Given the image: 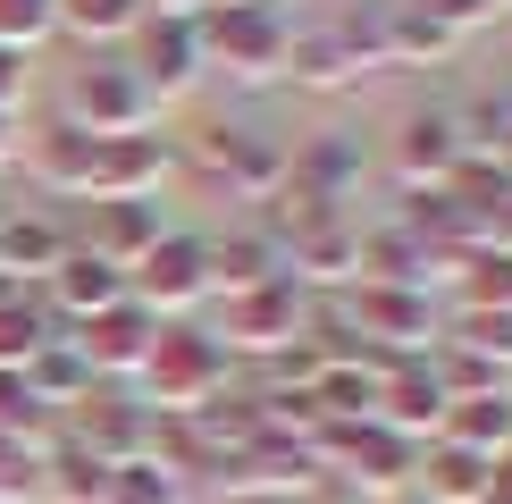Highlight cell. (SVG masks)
Instances as JSON below:
<instances>
[{
    "label": "cell",
    "mask_w": 512,
    "mask_h": 504,
    "mask_svg": "<svg viewBox=\"0 0 512 504\" xmlns=\"http://www.w3.org/2000/svg\"><path fill=\"white\" fill-rule=\"evenodd\" d=\"M227 387H236V362H227L219 336L202 320H160L152 353H143V370H135V404L152 420H194V412L219 404Z\"/></svg>",
    "instance_id": "1"
},
{
    "label": "cell",
    "mask_w": 512,
    "mask_h": 504,
    "mask_svg": "<svg viewBox=\"0 0 512 504\" xmlns=\"http://www.w3.org/2000/svg\"><path fill=\"white\" fill-rule=\"evenodd\" d=\"M177 168H194V177L210 185V194H227V202H277V185H286V143L261 135V126H244V118H210L185 135V152Z\"/></svg>",
    "instance_id": "2"
},
{
    "label": "cell",
    "mask_w": 512,
    "mask_h": 504,
    "mask_svg": "<svg viewBox=\"0 0 512 504\" xmlns=\"http://www.w3.org/2000/svg\"><path fill=\"white\" fill-rule=\"evenodd\" d=\"M160 101L143 93V76L126 68L118 51H93L84 68H68V84H59V126H76V135L93 143H118V135H152Z\"/></svg>",
    "instance_id": "3"
},
{
    "label": "cell",
    "mask_w": 512,
    "mask_h": 504,
    "mask_svg": "<svg viewBox=\"0 0 512 504\" xmlns=\"http://www.w3.org/2000/svg\"><path fill=\"white\" fill-rule=\"evenodd\" d=\"M286 42H294L286 0H269V9H202V68H219L227 84H286Z\"/></svg>",
    "instance_id": "4"
},
{
    "label": "cell",
    "mask_w": 512,
    "mask_h": 504,
    "mask_svg": "<svg viewBox=\"0 0 512 504\" xmlns=\"http://www.w3.org/2000/svg\"><path fill=\"white\" fill-rule=\"evenodd\" d=\"M319 471L336 479V488H353L361 504H378V496H403L412 488V471H420V446L412 437H395L387 420H345V429H319Z\"/></svg>",
    "instance_id": "5"
},
{
    "label": "cell",
    "mask_w": 512,
    "mask_h": 504,
    "mask_svg": "<svg viewBox=\"0 0 512 504\" xmlns=\"http://www.w3.org/2000/svg\"><path fill=\"white\" fill-rule=\"evenodd\" d=\"M126 294H135L152 320H194V311L210 303V236L168 227V236L126 269Z\"/></svg>",
    "instance_id": "6"
},
{
    "label": "cell",
    "mask_w": 512,
    "mask_h": 504,
    "mask_svg": "<svg viewBox=\"0 0 512 504\" xmlns=\"http://www.w3.org/2000/svg\"><path fill=\"white\" fill-rule=\"evenodd\" d=\"M303 311H311V294L294 286V278H277V286L227 294V320L210 328V336L227 345V362H277V353L303 345Z\"/></svg>",
    "instance_id": "7"
},
{
    "label": "cell",
    "mask_w": 512,
    "mask_h": 504,
    "mask_svg": "<svg viewBox=\"0 0 512 504\" xmlns=\"http://www.w3.org/2000/svg\"><path fill=\"white\" fill-rule=\"evenodd\" d=\"M353 328L370 353H387V362H403V353H437L445 345V320H437V294H403V286H353Z\"/></svg>",
    "instance_id": "8"
},
{
    "label": "cell",
    "mask_w": 512,
    "mask_h": 504,
    "mask_svg": "<svg viewBox=\"0 0 512 504\" xmlns=\"http://www.w3.org/2000/svg\"><path fill=\"white\" fill-rule=\"evenodd\" d=\"M118 59L143 76V93H152V101H177L185 84L202 76V17H152V9H143V26L126 34Z\"/></svg>",
    "instance_id": "9"
},
{
    "label": "cell",
    "mask_w": 512,
    "mask_h": 504,
    "mask_svg": "<svg viewBox=\"0 0 512 504\" xmlns=\"http://www.w3.org/2000/svg\"><path fill=\"white\" fill-rule=\"evenodd\" d=\"M59 429H68V437H76V446L93 454V462H110V471H118V462H143V454H152L160 420L143 412L126 387H93V395H84V404H76L68 420H59Z\"/></svg>",
    "instance_id": "10"
},
{
    "label": "cell",
    "mask_w": 512,
    "mask_h": 504,
    "mask_svg": "<svg viewBox=\"0 0 512 504\" xmlns=\"http://www.w3.org/2000/svg\"><path fill=\"white\" fill-rule=\"evenodd\" d=\"M445 412H454V395H445V378H437V353H403V362H387V378H378V420H387L395 437L437 446Z\"/></svg>",
    "instance_id": "11"
},
{
    "label": "cell",
    "mask_w": 512,
    "mask_h": 504,
    "mask_svg": "<svg viewBox=\"0 0 512 504\" xmlns=\"http://www.w3.org/2000/svg\"><path fill=\"white\" fill-rule=\"evenodd\" d=\"M462 160H471V143H462L454 110H412L395 126V177L412 185V194H445Z\"/></svg>",
    "instance_id": "12"
},
{
    "label": "cell",
    "mask_w": 512,
    "mask_h": 504,
    "mask_svg": "<svg viewBox=\"0 0 512 504\" xmlns=\"http://www.w3.org/2000/svg\"><path fill=\"white\" fill-rule=\"evenodd\" d=\"M76 336V353H84V370L101 378V387H118V378H135L143 370V353H152V336H160V320L126 294V303H110L101 320H84V328H68Z\"/></svg>",
    "instance_id": "13"
},
{
    "label": "cell",
    "mask_w": 512,
    "mask_h": 504,
    "mask_svg": "<svg viewBox=\"0 0 512 504\" xmlns=\"http://www.w3.org/2000/svg\"><path fill=\"white\" fill-rule=\"evenodd\" d=\"M168 177H177V143L168 135H118V143H101L93 202H160Z\"/></svg>",
    "instance_id": "14"
},
{
    "label": "cell",
    "mask_w": 512,
    "mask_h": 504,
    "mask_svg": "<svg viewBox=\"0 0 512 504\" xmlns=\"http://www.w3.org/2000/svg\"><path fill=\"white\" fill-rule=\"evenodd\" d=\"M437 278H454V269L437 261L429 244L412 236L403 219L387 227H361V286H403V294H437Z\"/></svg>",
    "instance_id": "15"
},
{
    "label": "cell",
    "mask_w": 512,
    "mask_h": 504,
    "mask_svg": "<svg viewBox=\"0 0 512 504\" xmlns=\"http://www.w3.org/2000/svg\"><path fill=\"white\" fill-rule=\"evenodd\" d=\"M286 278L303 294H353L361 286V227L328 219V227H311V236H294L286 244Z\"/></svg>",
    "instance_id": "16"
},
{
    "label": "cell",
    "mask_w": 512,
    "mask_h": 504,
    "mask_svg": "<svg viewBox=\"0 0 512 504\" xmlns=\"http://www.w3.org/2000/svg\"><path fill=\"white\" fill-rule=\"evenodd\" d=\"M34 294H42V311H51L59 328H84V320H101L110 303H126V269L93 261V252H68V261H59Z\"/></svg>",
    "instance_id": "17"
},
{
    "label": "cell",
    "mask_w": 512,
    "mask_h": 504,
    "mask_svg": "<svg viewBox=\"0 0 512 504\" xmlns=\"http://www.w3.org/2000/svg\"><path fill=\"white\" fill-rule=\"evenodd\" d=\"M160 236H168V210L160 202H93L76 252H93V261H110V269H135Z\"/></svg>",
    "instance_id": "18"
},
{
    "label": "cell",
    "mask_w": 512,
    "mask_h": 504,
    "mask_svg": "<svg viewBox=\"0 0 512 504\" xmlns=\"http://www.w3.org/2000/svg\"><path fill=\"white\" fill-rule=\"evenodd\" d=\"M361 168H370L361 135L328 126V135H311L303 152H286V185H303V194H319V202H336V210H345V202L361 194Z\"/></svg>",
    "instance_id": "19"
},
{
    "label": "cell",
    "mask_w": 512,
    "mask_h": 504,
    "mask_svg": "<svg viewBox=\"0 0 512 504\" xmlns=\"http://www.w3.org/2000/svg\"><path fill=\"white\" fill-rule=\"evenodd\" d=\"M26 168L51 202H93V177H101V143L76 135V126H42L26 143Z\"/></svg>",
    "instance_id": "20"
},
{
    "label": "cell",
    "mask_w": 512,
    "mask_h": 504,
    "mask_svg": "<svg viewBox=\"0 0 512 504\" xmlns=\"http://www.w3.org/2000/svg\"><path fill=\"white\" fill-rule=\"evenodd\" d=\"M361 76L370 68L345 42V26H294V42H286V84L294 93H353Z\"/></svg>",
    "instance_id": "21"
},
{
    "label": "cell",
    "mask_w": 512,
    "mask_h": 504,
    "mask_svg": "<svg viewBox=\"0 0 512 504\" xmlns=\"http://www.w3.org/2000/svg\"><path fill=\"white\" fill-rule=\"evenodd\" d=\"M277 278H286V244L261 219L210 236V294H252V286H277Z\"/></svg>",
    "instance_id": "22"
},
{
    "label": "cell",
    "mask_w": 512,
    "mask_h": 504,
    "mask_svg": "<svg viewBox=\"0 0 512 504\" xmlns=\"http://www.w3.org/2000/svg\"><path fill=\"white\" fill-rule=\"evenodd\" d=\"M76 252V236L51 219V210H9L0 219V278H17V286H42L59 261Z\"/></svg>",
    "instance_id": "23"
},
{
    "label": "cell",
    "mask_w": 512,
    "mask_h": 504,
    "mask_svg": "<svg viewBox=\"0 0 512 504\" xmlns=\"http://www.w3.org/2000/svg\"><path fill=\"white\" fill-rule=\"evenodd\" d=\"M17 378H26V395H34V412H42V420H68V412L84 404V395L101 387V378L84 370L76 336H51V345H42V353H34V362L17 370Z\"/></svg>",
    "instance_id": "24"
},
{
    "label": "cell",
    "mask_w": 512,
    "mask_h": 504,
    "mask_svg": "<svg viewBox=\"0 0 512 504\" xmlns=\"http://www.w3.org/2000/svg\"><path fill=\"white\" fill-rule=\"evenodd\" d=\"M445 446H462V454H479V462H504L512 454V387L496 395H462L454 412H445Z\"/></svg>",
    "instance_id": "25"
},
{
    "label": "cell",
    "mask_w": 512,
    "mask_h": 504,
    "mask_svg": "<svg viewBox=\"0 0 512 504\" xmlns=\"http://www.w3.org/2000/svg\"><path fill=\"white\" fill-rule=\"evenodd\" d=\"M487 471L496 462H479V454H462V446H420V471H412V496L420 504H487Z\"/></svg>",
    "instance_id": "26"
},
{
    "label": "cell",
    "mask_w": 512,
    "mask_h": 504,
    "mask_svg": "<svg viewBox=\"0 0 512 504\" xmlns=\"http://www.w3.org/2000/svg\"><path fill=\"white\" fill-rule=\"evenodd\" d=\"M51 17H59V34L84 42V59H93V51H118V42L143 26V0H51Z\"/></svg>",
    "instance_id": "27"
},
{
    "label": "cell",
    "mask_w": 512,
    "mask_h": 504,
    "mask_svg": "<svg viewBox=\"0 0 512 504\" xmlns=\"http://www.w3.org/2000/svg\"><path fill=\"white\" fill-rule=\"evenodd\" d=\"M101 479H110V462H93L68 429L42 437V488H51V504H101Z\"/></svg>",
    "instance_id": "28"
},
{
    "label": "cell",
    "mask_w": 512,
    "mask_h": 504,
    "mask_svg": "<svg viewBox=\"0 0 512 504\" xmlns=\"http://www.w3.org/2000/svg\"><path fill=\"white\" fill-rule=\"evenodd\" d=\"M445 345H454V353H479L487 370L512 378V311H454V320H445Z\"/></svg>",
    "instance_id": "29"
},
{
    "label": "cell",
    "mask_w": 512,
    "mask_h": 504,
    "mask_svg": "<svg viewBox=\"0 0 512 504\" xmlns=\"http://www.w3.org/2000/svg\"><path fill=\"white\" fill-rule=\"evenodd\" d=\"M101 504H185V479L168 471L160 454H143V462H118V471L101 479Z\"/></svg>",
    "instance_id": "30"
},
{
    "label": "cell",
    "mask_w": 512,
    "mask_h": 504,
    "mask_svg": "<svg viewBox=\"0 0 512 504\" xmlns=\"http://www.w3.org/2000/svg\"><path fill=\"white\" fill-rule=\"evenodd\" d=\"M454 278H462V311H512V252H504V244L471 252Z\"/></svg>",
    "instance_id": "31"
},
{
    "label": "cell",
    "mask_w": 512,
    "mask_h": 504,
    "mask_svg": "<svg viewBox=\"0 0 512 504\" xmlns=\"http://www.w3.org/2000/svg\"><path fill=\"white\" fill-rule=\"evenodd\" d=\"M59 34V17H51V0H0V51H42V42Z\"/></svg>",
    "instance_id": "32"
},
{
    "label": "cell",
    "mask_w": 512,
    "mask_h": 504,
    "mask_svg": "<svg viewBox=\"0 0 512 504\" xmlns=\"http://www.w3.org/2000/svg\"><path fill=\"white\" fill-rule=\"evenodd\" d=\"M0 504H51V488H42V454H34V446H0Z\"/></svg>",
    "instance_id": "33"
},
{
    "label": "cell",
    "mask_w": 512,
    "mask_h": 504,
    "mask_svg": "<svg viewBox=\"0 0 512 504\" xmlns=\"http://www.w3.org/2000/svg\"><path fill=\"white\" fill-rule=\"evenodd\" d=\"M412 9H429L437 26H445V34H462V42H471L479 26H496V9H487V0H412Z\"/></svg>",
    "instance_id": "34"
},
{
    "label": "cell",
    "mask_w": 512,
    "mask_h": 504,
    "mask_svg": "<svg viewBox=\"0 0 512 504\" xmlns=\"http://www.w3.org/2000/svg\"><path fill=\"white\" fill-rule=\"evenodd\" d=\"M26 84H34V59L26 51H0V110L26 118Z\"/></svg>",
    "instance_id": "35"
},
{
    "label": "cell",
    "mask_w": 512,
    "mask_h": 504,
    "mask_svg": "<svg viewBox=\"0 0 512 504\" xmlns=\"http://www.w3.org/2000/svg\"><path fill=\"white\" fill-rule=\"evenodd\" d=\"M17 152H26V118H9V110H0V168H9Z\"/></svg>",
    "instance_id": "36"
},
{
    "label": "cell",
    "mask_w": 512,
    "mask_h": 504,
    "mask_svg": "<svg viewBox=\"0 0 512 504\" xmlns=\"http://www.w3.org/2000/svg\"><path fill=\"white\" fill-rule=\"evenodd\" d=\"M487 160H496L504 177H512V118H504V135H496V152H487Z\"/></svg>",
    "instance_id": "37"
},
{
    "label": "cell",
    "mask_w": 512,
    "mask_h": 504,
    "mask_svg": "<svg viewBox=\"0 0 512 504\" xmlns=\"http://www.w3.org/2000/svg\"><path fill=\"white\" fill-rule=\"evenodd\" d=\"M202 9H269V0H202Z\"/></svg>",
    "instance_id": "38"
},
{
    "label": "cell",
    "mask_w": 512,
    "mask_h": 504,
    "mask_svg": "<svg viewBox=\"0 0 512 504\" xmlns=\"http://www.w3.org/2000/svg\"><path fill=\"white\" fill-rule=\"evenodd\" d=\"M378 504H420V496H412V488H403V496H378Z\"/></svg>",
    "instance_id": "39"
},
{
    "label": "cell",
    "mask_w": 512,
    "mask_h": 504,
    "mask_svg": "<svg viewBox=\"0 0 512 504\" xmlns=\"http://www.w3.org/2000/svg\"><path fill=\"white\" fill-rule=\"evenodd\" d=\"M236 504H277V496H236Z\"/></svg>",
    "instance_id": "40"
},
{
    "label": "cell",
    "mask_w": 512,
    "mask_h": 504,
    "mask_svg": "<svg viewBox=\"0 0 512 504\" xmlns=\"http://www.w3.org/2000/svg\"><path fill=\"white\" fill-rule=\"evenodd\" d=\"M487 9H496V17H504V9H512V0H487Z\"/></svg>",
    "instance_id": "41"
}]
</instances>
